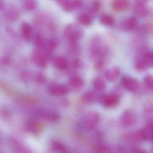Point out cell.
<instances>
[{
  "label": "cell",
  "instance_id": "32",
  "mask_svg": "<svg viewBox=\"0 0 153 153\" xmlns=\"http://www.w3.org/2000/svg\"><path fill=\"white\" fill-rule=\"evenodd\" d=\"M112 93L120 98V97L122 96V94H123V90L120 85H116L114 87L113 90V92Z\"/></svg>",
  "mask_w": 153,
  "mask_h": 153
},
{
  "label": "cell",
  "instance_id": "33",
  "mask_svg": "<svg viewBox=\"0 0 153 153\" xmlns=\"http://www.w3.org/2000/svg\"><path fill=\"white\" fill-rule=\"evenodd\" d=\"M72 65L75 69H80L82 68L83 65V63L82 60L79 59H75L72 63Z\"/></svg>",
  "mask_w": 153,
  "mask_h": 153
},
{
  "label": "cell",
  "instance_id": "29",
  "mask_svg": "<svg viewBox=\"0 0 153 153\" xmlns=\"http://www.w3.org/2000/svg\"><path fill=\"white\" fill-rule=\"evenodd\" d=\"M53 147L55 151L62 153H65L67 152V149L66 146L61 143L55 142L53 144Z\"/></svg>",
  "mask_w": 153,
  "mask_h": 153
},
{
  "label": "cell",
  "instance_id": "3",
  "mask_svg": "<svg viewBox=\"0 0 153 153\" xmlns=\"http://www.w3.org/2000/svg\"><path fill=\"white\" fill-rule=\"evenodd\" d=\"M100 121L99 113L91 112L84 117L82 124L84 127L87 129H92L97 126Z\"/></svg>",
  "mask_w": 153,
  "mask_h": 153
},
{
  "label": "cell",
  "instance_id": "22",
  "mask_svg": "<svg viewBox=\"0 0 153 153\" xmlns=\"http://www.w3.org/2000/svg\"><path fill=\"white\" fill-rule=\"evenodd\" d=\"M100 22L102 24L108 27H111L115 24L114 17L111 14L103 13L100 17Z\"/></svg>",
  "mask_w": 153,
  "mask_h": 153
},
{
  "label": "cell",
  "instance_id": "16",
  "mask_svg": "<svg viewBox=\"0 0 153 153\" xmlns=\"http://www.w3.org/2000/svg\"><path fill=\"white\" fill-rule=\"evenodd\" d=\"M26 128L29 132L34 135H38L43 130V127L41 124L36 121H29L26 125Z\"/></svg>",
  "mask_w": 153,
  "mask_h": 153
},
{
  "label": "cell",
  "instance_id": "20",
  "mask_svg": "<svg viewBox=\"0 0 153 153\" xmlns=\"http://www.w3.org/2000/svg\"><path fill=\"white\" fill-rule=\"evenodd\" d=\"M22 36L25 40L29 41L32 36V28L27 22H23L22 24Z\"/></svg>",
  "mask_w": 153,
  "mask_h": 153
},
{
  "label": "cell",
  "instance_id": "18",
  "mask_svg": "<svg viewBox=\"0 0 153 153\" xmlns=\"http://www.w3.org/2000/svg\"><path fill=\"white\" fill-rule=\"evenodd\" d=\"M69 83L71 86L74 88H81L84 85L85 81L84 79L81 76L74 75L69 78Z\"/></svg>",
  "mask_w": 153,
  "mask_h": 153
},
{
  "label": "cell",
  "instance_id": "13",
  "mask_svg": "<svg viewBox=\"0 0 153 153\" xmlns=\"http://www.w3.org/2000/svg\"><path fill=\"white\" fill-rule=\"evenodd\" d=\"M120 74V69L117 66H114L108 69L104 73L105 78L109 81L114 82L117 81Z\"/></svg>",
  "mask_w": 153,
  "mask_h": 153
},
{
  "label": "cell",
  "instance_id": "19",
  "mask_svg": "<svg viewBox=\"0 0 153 153\" xmlns=\"http://www.w3.org/2000/svg\"><path fill=\"white\" fill-rule=\"evenodd\" d=\"M77 20L82 25L90 26L93 22V16L90 13H83L78 15Z\"/></svg>",
  "mask_w": 153,
  "mask_h": 153
},
{
  "label": "cell",
  "instance_id": "17",
  "mask_svg": "<svg viewBox=\"0 0 153 153\" xmlns=\"http://www.w3.org/2000/svg\"><path fill=\"white\" fill-rule=\"evenodd\" d=\"M141 135L145 141L153 142V124H149L143 129Z\"/></svg>",
  "mask_w": 153,
  "mask_h": 153
},
{
  "label": "cell",
  "instance_id": "27",
  "mask_svg": "<svg viewBox=\"0 0 153 153\" xmlns=\"http://www.w3.org/2000/svg\"><path fill=\"white\" fill-rule=\"evenodd\" d=\"M102 3L100 1H95L92 3L90 6V14L92 15L93 13H95L99 11L101 8Z\"/></svg>",
  "mask_w": 153,
  "mask_h": 153
},
{
  "label": "cell",
  "instance_id": "31",
  "mask_svg": "<svg viewBox=\"0 0 153 153\" xmlns=\"http://www.w3.org/2000/svg\"><path fill=\"white\" fill-rule=\"evenodd\" d=\"M10 63V60L8 57H4L0 59V68L3 69Z\"/></svg>",
  "mask_w": 153,
  "mask_h": 153
},
{
  "label": "cell",
  "instance_id": "11",
  "mask_svg": "<svg viewBox=\"0 0 153 153\" xmlns=\"http://www.w3.org/2000/svg\"><path fill=\"white\" fill-rule=\"evenodd\" d=\"M49 92L53 96H64L69 93V89L63 84H55L49 88Z\"/></svg>",
  "mask_w": 153,
  "mask_h": 153
},
{
  "label": "cell",
  "instance_id": "9",
  "mask_svg": "<svg viewBox=\"0 0 153 153\" xmlns=\"http://www.w3.org/2000/svg\"><path fill=\"white\" fill-rule=\"evenodd\" d=\"M137 118L133 111L130 110H126L123 112L120 119L121 125L125 127L132 126L135 125Z\"/></svg>",
  "mask_w": 153,
  "mask_h": 153
},
{
  "label": "cell",
  "instance_id": "6",
  "mask_svg": "<svg viewBox=\"0 0 153 153\" xmlns=\"http://www.w3.org/2000/svg\"><path fill=\"white\" fill-rule=\"evenodd\" d=\"M31 59L32 62L40 68H45L47 66L46 57L38 49H36L33 51Z\"/></svg>",
  "mask_w": 153,
  "mask_h": 153
},
{
  "label": "cell",
  "instance_id": "28",
  "mask_svg": "<svg viewBox=\"0 0 153 153\" xmlns=\"http://www.w3.org/2000/svg\"><path fill=\"white\" fill-rule=\"evenodd\" d=\"M24 7L28 10H33L38 6V3L35 1H27L24 4Z\"/></svg>",
  "mask_w": 153,
  "mask_h": 153
},
{
  "label": "cell",
  "instance_id": "34",
  "mask_svg": "<svg viewBox=\"0 0 153 153\" xmlns=\"http://www.w3.org/2000/svg\"><path fill=\"white\" fill-rule=\"evenodd\" d=\"M96 152L99 153H107V150L105 147L103 146H97L95 148Z\"/></svg>",
  "mask_w": 153,
  "mask_h": 153
},
{
  "label": "cell",
  "instance_id": "2",
  "mask_svg": "<svg viewBox=\"0 0 153 153\" xmlns=\"http://www.w3.org/2000/svg\"><path fill=\"white\" fill-rule=\"evenodd\" d=\"M83 30L78 25L71 23L65 26L64 34L65 37L72 42L79 41L84 36Z\"/></svg>",
  "mask_w": 153,
  "mask_h": 153
},
{
  "label": "cell",
  "instance_id": "5",
  "mask_svg": "<svg viewBox=\"0 0 153 153\" xmlns=\"http://www.w3.org/2000/svg\"><path fill=\"white\" fill-rule=\"evenodd\" d=\"M100 101L102 106L107 108H111L115 107L118 105L120 98L112 93L102 95L100 98Z\"/></svg>",
  "mask_w": 153,
  "mask_h": 153
},
{
  "label": "cell",
  "instance_id": "26",
  "mask_svg": "<svg viewBox=\"0 0 153 153\" xmlns=\"http://www.w3.org/2000/svg\"><path fill=\"white\" fill-rule=\"evenodd\" d=\"M144 82L148 89L153 92V76L151 74H147L144 77Z\"/></svg>",
  "mask_w": 153,
  "mask_h": 153
},
{
  "label": "cell",
  "instance_id": "23",
  "mask_svg": "<svg viewBox=\"0 0 153 153\" xmlns=\"http://www.w3.org/2000/svg\"><path fill=\"white\" fill-rule=\"evenodd\" d=\"M84 102L89 104L94 103L97 100V96L95 93L92 91H88L85 93L82 97Z\"/></svg>",
  "mask_w": 153,
  "mask_h": 153
},
{
  "label": "cell",
  "instance_id": "21",
  "mask_svg": "<svg viewBox=\"0 0 153 153\" xmlns=\"http://www.w3.org/2000/svg\"><path fill=\"white\" fill-rule=\"evenodd\" d=\"M94 88L99 91H102L106 89L107 85L104 80L101 77H95L92 81Z\"/></svg>",
  "mask_w": 153,
  "mask_h": 153
},
{
  "label": "cell",
  "instance_id": "15",
  "mask_svg": "<svg viewBox=\"0 0 153 153\" xmlns=\"http://www.w3.org/2000/svg\"><path fill=\"white\" fill-rule=\"evenodd\" d=\"M53 64L55 67L61 71L67 70L69 67V63L65 57L57 56L53 59Z\"/></svg>",
  "mask_w": 153,
  "mask_h": 153
},
{
  "label": "cell",
  "instance_id": "4",
  "mask_svg": "<svg viewBox=\"0 0 153 153\" xmlns=\"http://www.w3.org/2000/svg\"><path fill=\"white\" fill-rule=\"evenodd\" d=\"M121 84L124 89L130 92H135L140 88V82L137 79L127 75L121 77Z\"/></svg>",
  "mask_w": 153,
  "mask_h": 153
},
{
  "label": "cell",
  "instance_id": "1",
  "mask_svg": "<svg viewBox=\"0 0 153 153\" xmlns=\"http://www.w3.org/2000/svg\"><path fill=\"white\" fill-rule=\"evenodd\" d=\"M108 51V46L101 40L100 38L95 37L92 40L91 44V51L92 55L94 57H96L97 59H98L95 62V64L102 63L105 65L104 57L105 56L107 55Z\"/></svg>",
  "mask_w": 153,
  "mask_h": 153
},
{
  "label": "cell",
  "instance_id": "35",
  "mask_svg": "<svg viewBox=\"0 0 153 153\" xmlns=\"http://www.w3.org/2000/svg\"><path fill=\"white\" fill-rule=\"evenodd\" d=\"M134 153H147L144 150L139 149V148H134L133 150Z\"/></svg>",
  "mask_w": 153,
  "mask_h": 153
},
{
  "label": "cell",
  "instance_id": "25",
  "mask_svg": "<svg viewBox=\"0 0 153 153\" xmlns=\"http://www.w3.org/2000/svg\"><path fill=\"white\" fill-rule=\"evenodd\" d=\"M148 68L153 67V51L147 52L142 56Z\"/></svg>",
  "mask_w": 153,
  "mask_h": 153
},
{
  "label": "cell",
  "instance_id": "14",
  "mask_svg": "<svg viewBox=\"0 0 153 153\" xmlns=\"http://www.w3.org/2000/svg\"><path fill=\"white\" fill-rule=\"evenodd\" d=\"M130 3L127 0H115L111 4L112 9L118 12L124 11L128 9Z\"/></svg>",
  "mask_w": 153,
  "mask_h": 153
},
{
  "label": "cell",
  "instance_id": "12",
  "mask_svg": "<svg viewBox=\"0 0 153 153\" xmlns=\"http://www.w3.org/2000/svg\"><path fill=\"white\" fill-rule=\"evenodd\" d=\"M20 16L19 11L14 5H10L4 12L5 19L9 21H14L19 19Z\"/></svg>",
  "mask_w": 153,
  "mask_h": 153
},
{
  "label": "cell",
  "instance_id": "10",
  "mask_svg": "<svg viewBox=\"0 0 153 153\" xmlns=\"http://www.w3.org/2000/svg\"><path fill=\"white\" fill-rule=\"evenodd\" d=\"M137 25V21L134 16L126 18L120 24V28L125 31H131L135 28Z\"/></svg>",
  "mask_w": 153,
  "mask_h": 153
},
{
  "label": "cell",
  "instance_id": "8",
  "mask_svg": "<svg viewBox=\"0 0 153 153\" xmlns=\"http://www.w3.org/2000/svg\"><path fill=\"white\" fill-rule=\"evenodd\" d=\"M147 1L144 0L134 1V11L137 15L141 17H145L149 15L150 10L147 7Z\"/></svg>",
  "mask_w": 153,
  "mask_h": 153
},
{
  "label": "cell",
  "instance_id": "24",
  "mask_svg": "<svg viewBox=\"0 0 153 153\" xmlns=\"http://www.w3.org/2000/svg\"><path fill=\"white\" fill-rule=\"evenodd\" d=\"M42 117L48 121L51 122H56L59 119V116L58 114L54 112H46L42 114Z\"/></svg>",
  "mask_w": 153,
  "mask_h": 153
},
{
  "label": "cell",
  "instance_id": "36",
  "mask_svg": "<svg viewBox=\"0 0 153 153\" xmlns=\"http://www.w3.org/2000/svg\"><path fill=\"white\" fill-rule=\"evenodd\" d=\"M5 4L4 1H0V10H4L5 8Z\"/></svg>",
  "mask_w": 153,
  "mask_h": 153
},
{
  "label": "cell",
  "instance_id": "30",
  "mask_svg": "<svg viewBox=\"0 0 153 153\" xmlns=\"http://www.w3.org/2000/svg\"><path fill=\"white\" fill-rule=\"evenodd\" d=\"M35 81L39 84H44L46 81V78L42 73L38 72L36 74L35 77Z\"/></svg>",
  "mask_w": 153,
  "mask_h": 153
},
{
  "label": "cell",
  "instance_id": "7",
  "mask_svg": "<svg viewBox=\"0 0 153 153\" xmlns=\"http://www.w3.org/2000/svg\"><path fill=\"white\" fill-rule=\"evenodd\" d=\"M58 4L66 12H71L79 10L83 6V2L81 1H59Z\"/></svg>",
  "mask_w": 153,
  "mask_h": 153
},
{
  "label": "cell",
  "instance_id": "37",
  "mask_svg": "<svg viewBox=\"0 0 153 153\" xmlns=\"http://www.w3.org/2000/svg\"><path fill=\"white\" fill-rule=\"evenodd\" d=\"M152 153H153V148L152 150Z\"/></svg>",
  "mask_w": 153,
  "mask_h": 153
}]
</instances>
